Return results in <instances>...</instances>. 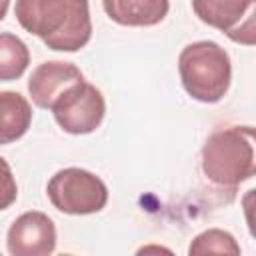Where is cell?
<instances>
[{
    "label": "cell",
    "instance_id": "3957f363",
    "mask_svg": "<svg viewBox=\"0 0 256 256\" xmlns=\"http://www.w3.org/2000/svg\"><path fill=\"white\" fill-rule=\"evenodd\" d=\"M178 72L188 96L204 104H214L220 102L230 88L232 62L218 42L198 40L182 48Z\"/></svg>",
    "mask_w": 256,
    "mask_h": 256
},
{
    "label": "cell",
    "instance_id": "52a82bcc",
    "mask_svg": "<svg viewBox=\"0 0 256 256\" xmlns=\"http://www.w3.org/2000/svg\"><path fill=\"white\" fill-rule=\"evenodd\" d=\"M6 248L10 256H50L56 248V226L38 210L20 214L8 228Z\"/></svg>",
    "mask_w": 256,
    "mask_h": 256
},
{
    "label": "cell",
    "instance_id": "4fadbf2b",
    "mask_svg": "<svg viewBox=\"0 0 256 256\" xmlns=\"http://www.w3.org/2000/svg\"><path fill=\"white\" fill-rule=\"evenodd\" d=\"M18 198V184L10 164L0 156V210L10 208Z\"/></svg>",
    "mask_w": 256,
    "mask_h": 256
},
{
    "label": "cell",
    "instance_id": "5b68a950",
    "mask_svg": "<svg viewBox=\"0 0 256 256\" xmlns=\"http://www.w3.org/2000/svg\"><path fill=\"white\" fill-rule=\"evenodd\" d=\"M56 124L68 134H90L94 132L106 114V102L102 92L82 80L70 86L50 108Z\"/></svg>",
    "mask_w": 256,
    "mask_h": 256
},
{
    "label": "cell",
    "instance_id": "5bb4252c",
    "mask_svg": "<svg viewBox=\"0 0 256 256\" xmlns=\"http://www.w3.org/2000/svg\"><path fill=\"white\" fill-rule=\"evenodd\" d=\"M134 256H176V254L162 244H144L136 250Z\"/></svg>",
    "mask_w": 256,
    "mask_h": 256
},
{
    "label": "cell",
    "instance_id": "8992f818",
    "mask_svg": "<svg viewBox=\"0 0 256 256\" xmlns=\"http://www.w3.org/2000/svg\"><path fill=\"white\" fill-rule=\"evenodd\" d=\"M196 16L218 30L230 40L254 44V2H228V0H200L192 2Z\"/></svg>",
    "mask_w": 256,
    "mask_h": 256
},
{
    "label": "cell",
    "instance_id": "8fae6325",
    "mask_svg": "<svg viewBox=\"0 0 256 256\" xmlns=\"http://www.w3.org/2000/svg\"><path fill=\"white\" fill-rule=\"evenodd\" d=\"M30 64V50L12 32H0V82L20 78Z\"/></svg>",
    "mask_w": 256,
    "mask_h": 256
},
{
    "label": "cell",
    "instance_id": "6da1fadb",
    "mask_svg": "<svg viewBox=\"0 0 256 256\" xmlns=\"http://www.w3.org/2000/svg\"><path fill=\"white\" fill-rule=\"evenodd\" d=\"M16 20L50 50L76 52L92 38L88 2L80 0H18Z\"/></svg>",
    "mask_w": 256,
    "mask_h": 256
},
{
    "label": "cell",
    "instance_id": "7a4b0ae2",
    "mask_svg": "<svg viewBox=\"0 0 256 256\" xmlns=\"http://www.w3.org/2000/svg\"><path fill=\"white\" fill-rule=\"evenodd\" d=\"M202 172L212 184L224 188H236L250 180L256 172L254 128H216L202 146Z\"/></svg>",
    "mask_w": 256,
    "mask_h": 256
},
{
    "label": "cell",
    "instance_id": "9a60e30c",
    "mask_svg": "<svg viewBox=\"0 0 256 256\" xmlns=\"http://www.w3.org/2000/svg\"><path fill=\"white\" fill-rule=\"evenodd\" d=\"M8 8H10V2H6V0H2L0 2V20L6 16V12H8Z\"/></svg>",
    "mask_w": 256,
    "mask_h": 256
},
{
    "label": "cell",
    "instance_id": "9c48e42d",
    "mask_svg": "<svg viewBox=\"0 0 256 256\" xmlns=\"http://www.w3.org/2000/svg\"><path fill=\"white\" fill-rule=\"evenodd\" d=\"M104 12L122 26H154L170 10L166 0H104Z\"/></svg>",
    "mask_w": 256,
    "mask_h": 256
},
{
    "label": "cell",
    "instance_id": "2e32d148",
    "mask_svg": "<svg viewBox=\"0 0 256 256\" xmlns=\"http://www.w3.org/2000/svg\"><path fill=\"white\" fill-rule=\"evenodd\" d=\"M60 256H72V254H60Z\"/></svg>",
    "mask_w": 256,
    "mask_h": 256
},
{
    "label": "cell",
    "instance_id": "30bf717a",
    "mask_svg": "<svg viewBox=\"0 0 256 256\" xmlns=\"http://www.w3.org/2000/svg\"><path fill=\"white\" fill-rule=\"evenodd\" d=\"M32 124L30 102L14 90L0 92V146L22 138Z\"/></svg>",
    "mask_w": 256,
    "mask_h": 256
},
{
    "label": "cell",
    "instance_id": "e0dca14e",
    "mask_svg": "<svg viewBox=\"0 0 256 256\" xmlns=\"http://www.w3.org/2000/svg\"><path fill=\"white\" fill-rule=\"evenodd\" d=\"M0 256H2V254H0Z\"/></svg>",
    "mask_w": 256,
    "mask_h": 256
},
{
    "label": "cell",
    "instance_id": "ba28073f",
    "mask_svg": "<svg viewBox=\"0 0 256 256\" xmlns=\"http://www.w3.org/2000/svg\"><path fill=\"white\" fill-rule=\"evenodd\" d=\"M84 74L72 62L48 60L38 64L28 78V92L38 108L50 110L54 102L76 82H82Z\"/></svg>",
    "mask_w": 256,
    "mask_h": 256
},
{
    "label": "cell",
    "instance_id": "7c38bea8",
    "mask_svg": "<svg viewBox=\"0 0 256 256\" xmlns=\"http://www.w3.org/2000/svg\"><path fill=\"white\" fill-rule=\"evenodd\" d=\"M188 256H242V252L238 240L230 232L208 228L190 240Z\"/></svg>",
    "mask_w": 256,
    "mask_h": 256
},
{
    "label": "cell",
    "instance_id": "277c9868",
    "mask_svg": "<svg viewBox=\"0 0 256 256\" xmlns=\"http://www.w3.org/2000/svg\"><path fill=\"white\" fill-rule=\"evenodd\" d=\"M48 200L64 214L86 216L100 212L108 202V188L100 176L84 168H62L46 186Z\"/></svg>",
    "mask_w": 256,
    "mask_h": 256
}]
</instances>
